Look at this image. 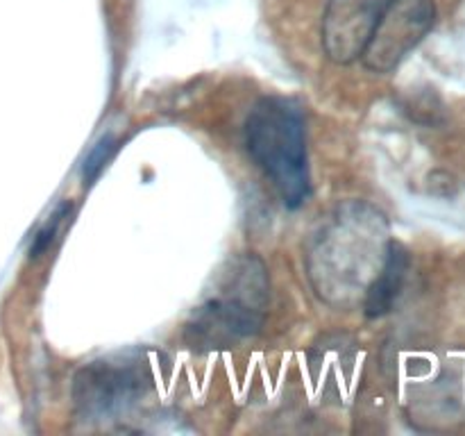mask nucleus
Returning <instances> with one entry per match:
<instances>
[{
	"mask_svg": "<svg viewBox=\"0 0 465 436\" xmlns=\"http://www.w3.org/2000/svg\"><path fill=\"white\" fill-rule=\"evenodd\" d=\"M434 0H393L377 23L361 62L372 73H391L434 27Z\"/></svg>",
	"mask_w": 465,
	"mask_h": 436,
	"instance_id": "5",
	"label": "nucleus"
},
{
	"mask_svg": "<svg viewBox=\"0 0 465 436\" xmlns=\"http://www.w3.org/2000/svg\"><path fill=\"white\" fill-rule=\"evenodd\" d=\"M389 223L372 204L354 200L334 209L309 248L313 289L334 307L363 302L389 253Z\"/></svg>",
	"mask_w": 465,
	"mask_h": 436,
	"instance_id": "1",
	"label": "nucleus"
},
{
	"mask_svg": "<svg viewBox=\"0 0 465 436\" xmlns=\"http://www.w3.org/2000/svg\"><path fill=\"white\" fill-rule=\"evenodd\" d=\"M245 148L272 182L286 207L307 203L312 182L302 109L284 95L257 100L245 118Z\"/></svg>",
	"mask_w": 465,
	"mask_h": 436,
	"instance_id": "2",
	"label": "nucleus"
},
{
	"mask_svg": "<svg viewBox=\"0 0 465 436\" xmlns=\"http://www.w3.org/2000/svg\"><path fill=\"white\" fill-rule=\"evenodd\" d=\"M407 272H409V253L404 250L402 243L391 239L384 266H381L380 275L372 280V284L368 286L366 295H363V309H366L368 318H380L395 307V300H398V295L402 293Z\"/></svg>",
	"mask_w": 465,
	"mask_h": 436,
	"instance_id": "7",
	"label": "nucleus"
},
{
	"mask_svg": "<svg viewBox=\"0 0 465 436\" xmlns=\"http://www.w3.org/2000/svg\"><path fill=\"white\" fill-rule=\"evenodd\" d=\"M162 354L127 348L84 363L73 377V407L82 421H114L125 416L157 386Z\"/></svg>",
	"mask_w": 465,
	"mask_h": 436,
	"instance_id": "4",
	"label": "nucleus"
},
{
	"mask_svg": "<svg viewBox=\"0 0 465 436\" xmlns=\"http://www.w3.org/2000/svg\"><path fill=\"white\" fill-rule=\"evenodd\" d=\"M71 207H73L71 203H62L57 209H54L53 216H48V221L44 223V227H41V230L36 232L35 241H32L30 257H39V254L44 253V250L48 248L50 243H53V239H54V234H57L59 225H62L64 218H66L68 213H71Z\"/></svg>",
	"mask_w": 465,
	"mask_h": 436,
	"instance_id": "8",
	"label": "nucleus"
},
{
	"mask_svg": "<svg viewBox=\"0 0 465 436\" xmlns=\"http://www.w3.org/2000/svg\"><path fill=\"white\" fill-rule=\"evenodd\" d=\"M393 0H327L322 14V48L334 64L361 59L377 23Z\"/></svg>",
	"mask_w": 465,
	"mask_h": 436,
	"instance_id": "6",
	"label": "nucleus"
},
{
	"mask_svg": "<svg viewBox=\"0 0 465 436\" xmlns=\"http://www.w3.org/2000/svg\"><path fill=\"white\" fill-rule=\"evenodd\" d=\"M114 150H116V141H114V136H109V134L103 136V139L94 145V150L86 154L84 166H82V175H84L86 182H91L94 177H98V173L103 171L104 164L109 162V157H112Z\"/></svg>",
	"mask_w": 465,
	"mask_h": 436,
	"instance_id": "9",
	"label": "nucleus"
},
{
	"mask_svg": "<svg viewBox=\"0 0 465 436\" xmlns=\"http://www.w3.org/2000/svg\"><path fill=\"white\" fill-rule=\"evenodd\" d=\"M268 302L266 268L252 254L234 259L218 284L184 325V343L195 352L234 348L259 334Z\"/></svg>",
	"mask_w": 465,
	"mask_h": 436,
	"instance_id": "3",
	"label": "nucleus"
}]
</instances>
